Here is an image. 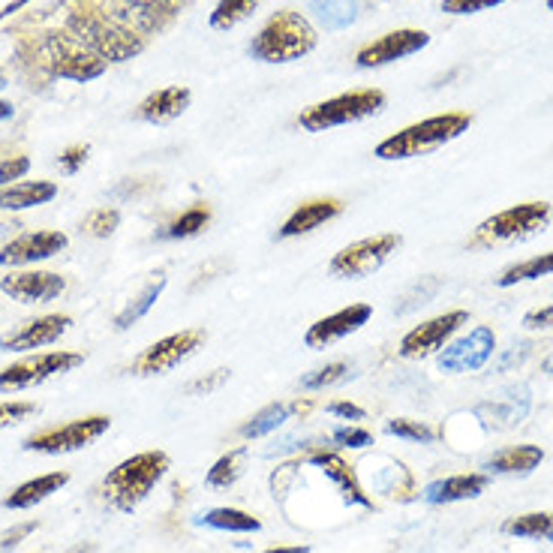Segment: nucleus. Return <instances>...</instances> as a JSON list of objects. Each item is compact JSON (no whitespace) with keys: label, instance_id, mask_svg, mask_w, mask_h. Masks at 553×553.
I'll list each match as a JSON object with an SVG mask.
<instances>
[{"label":"nucleus","instance_id":"nucleus-16","mask_svg":"<svg viewBox=\"0 0 553 553\" xmlns=\"http://www.w3.org/2000/svg\"><path fill=\"white\" fill-rule=\"evenodd\" d=\"M0 289L25 304H46V301H55L67 289V280L52 271H22V274H10L0 280Z\"/></svg>","mask_w":553,"mask_h":553},{"label":"nucleus","instance_id":"nucleus-14","mask_svg":"<svg viewBox=\"0 0 553 553\" xmlns=\"http://www.w3.org/2000/svg\"><path fill=\"white\" fill-rule=\"evenodd\" d=\"M430 43V37L424 31H391L385 37H379L376 43L364 46L358 52V67H385L391 61L409 58L415 52H421Z\"/></svg>","mask_w":553,"mask_h":553},{"label":"nucleus","instance_id":"nucleus-26","mask_svg":"<svg viewBox=\"0 0 553 553\" xmlns=\"http://www.w3.org/2000/svg\"><path fill=\"white\" fill-rule=\"evenodd\" d=\"M361 0H310V13L325 31H343L358 19Z\"/></svg>","mask_w":553,"mask_h":553},{"label":"nucleus","instance_id":"nucleus-2","mask_svg":"<svg viewBox=\"0 0 553 553\" xmlns=\"http://www.w3.org/2000/svg\"><path fill=\"white\" fill-rule=\"evenodd\" d=\"M472 118L466 112H448V115H436L427 121H418L400 133H394L391 139H385L376 148L379 160H412V157H424L448 142H454L457 136H463L469 130Z\"/></svg>","mask_w":553,"mask_h":553},{"label":"nucleus","instance_id":"nucleus-18","mask_svg":"<svg viewBox=\"0 0 553 553\" xmlns=\"http://www.w3.org/2000/svg\"><path fill=\"white\" fill-rule=\"evenodd\" d=\"M64 247H67L64 232H31L0 250V265H34V262L52 259Z\"/></svg>","mask_w":553,"mask_h":553},{"label":"nucleus","instance_id":"nucleus-53","mask_svg":"<svg viewBox=\"0 0 553 553\" xmlns=\"http://www.w3.org/2000/svg\"><path fill=\"white\" fill-rule=\"evenodd\" d=\"M547 7H550V10H553V0H547Z\"/></svg>","mask_w":553,"mask_h":553},{"label":"nucleus","instance_id":"nucleus-1","mask_svg":"<svg viewBox=\"0 0 553 553\" xmlns=\"http://www.w3.org/2000/svg\"><path fill=\"white\" fill-rule=\"evenodd\" d=\"M169 469L166 451H142L118 463L100 484V499L115 511H133Z\"/></svg>","mask_w":553,"mask_h":553},{"label":"nucleus","instance_id":"nucleus-40","mask_svg":"<svg viewBox=\"0 0 553 553\" xmlns=\"http://www.w3.org/2000/svg\"><path fill=\"white\" fill-rule=\"evenodd\" d=\"M499 4H505V0H442V10L451 16H472V13H481Z\"/></svg>","mask_w":553,"mask_h":553},{"label":"nucleus","instance_id":"nucleus-21","mask_svg":"<svg viewBox=\"0 0 553 553\" xmlns=\"http://www.w3.org/2000/svg\"><path fill=\"white\" fill-rule=\"evenodd\" d=\"M58 196V187L49 181H25L0 187V211H28L37 205H46Z\"/></svg>","mask_w":553,"mask_h":553},{"label":"nucleus","instance_id":"nucleus-43","mask_svg":"<svg viewBox=\"0 0 553 553\" xmlns=\"http://www.w3.org/2000/svg\"><path fill=\"white\" fill-rule=\"evenodd\" d=\"M31 169L28 157H10V160H0V187H10L13 181H19L25 172Z\"/></svg>","mask_w":553,"mask_h":553},{"label":"nucleus","instance_id":"nucleus-38","mask_svg":"<svg viewBox=\"0 0 553 553\" xmlns=\"http://www.w3.org/2000/svg\"><path fill=\"white\" fill-rule=\"evenodd\" d=\"M118 223H121V214H118L115 208H100V211H94V214L85 220V229H88L94 238H109V235L118 229Z\"/></svg>","mask_w":553,"mask_h":553},{"label":"nucleus","instance_id":"nucleus-19","mask_svg":"<svg viewBox=\"0 0 553 553\" xmlns=\"http://www.w3.org/2000/svg\"><path fill=\"white\" fill-rule=\"evenodd\" d=\"M307 463L316 466V469L340 490V496H343L346 502L373 508V499L364 493V487H361V481H358V475H355V466H349L340 454H334V451H316V454L307 457Z\"/></svg>","mask_w":553,"mask_h":553},{"label":"nucleus","instance_id":"nucleus-13","mask_svg":"<svg viewBox=\"0 0 553 553\" xmlns=\"http://www.w3.org/2000/svg\"><path fill=\"white\" fill-rule=\"evenodd\" d=\"M49 61L52 70L64 79H76V82H88L97 79L103 73V58H97L94 52H88L82 43L76 46L70 37H52L49 40Z\"/></svg>","mask_w":553,"mask_h":553},{"label":"nucleus","instance_id":"nucleus-5","mask_svg":"<svg viewBox=\"0 0 553 553\" xmlns=\"http://www.w3.org/2000/svg\"><path fill=\"white\" fill-rule=\"evenodd\" d=\"M70 34L76 43H82L88 52H94L103 61H124L142 49L133 28H124L106 16H97V13H73Z\"/></svg>","mask_w":553,"mask_h":553},{"label":"nucleus","instance_id":"nucleus-28","mask_svg":"<svg viewBox=\"0 0 553 553\" xmlns=\"http://www.w3.org/2000/svg\"><path fill=\"white\" fill-rule=\"evenodd\" d=\"M205 526L211 529H223V532H259L262 529V520L241 511V508H211L199 517Z\"/></svg>","mask_w":553,"mask_h":553},{"label":"nucleus","instance_id":"nucleus-48","mask_svg":"<svg viewBox=\"0 0 553 553\" xmlns=\"http://www.w3.org/2000/svg\"><path fill=\"white\" fill-rule=\"evenodd\" d=\"M328 412H331V415H340V418L364 421V409H358V406H355V403H349V400H337V403H331V406H328Z\"/></svg>","mask_w":553,"mask_h":553},{"label":"nucleus","instance_id":"nucleus-11","mask_svg":"<svg viewBox=\"0 0 553 553\" xmlns=\"http://www.w3.org/2000/svg\"><path fill=\"white\" fill-rule=\"evenodd\" d=\"M202 343H205V331H199V328L181 331V334H172V337H163V340H157L154 346H148V349L133 361V373H139V376L166 373V370L178 367L181 361H187Z\"/></svg>","mask_w":553,"mask_h":553},{"label":"nucleus","instance_id":"nucleus-8","mask_svg":"<svg viewBox=\"0 0 553 553\" xmlns=\"http://www.w3.org/2000/svg\"><path fill=\"white\" fill-rule=\"evenodd\" d=\"M397 247H400L397 235H376V238H364L358 244H349L331 259V274L334 277H349V280L370 277L373 271H379L385 265V259Z\"/></svg>","mask_w":553,"mask_h":553},{"label":"nucleus","instance_id":"nucleus-27","mask_svg":"<svg viewBox=\"0 0 553 553\" xmlns=\"http://www.w3.org/2000/svg\"><path fill=\"white\" fill-rule=\"evenodd\" d=\"M298 409H301L298 403H271V406L259 409V412L241 427V436H244V439H262V436L274 433L277 427H283V424L289 421V415L298 412Z\"/></svg>","mask_w":553,"mask_h":553},{"label":"nucleus","instance_id":"nucleus-6","mask_svg":"<svg viewBox=\"0 0 553 553\" xmlns=\"http://www.w3.org/2000/svg\"><path fill=\"white\" fill-rule=\"evenodd\" d=\"M385 106V94L382 91H352V94H340L334 100H325L319 106H310L307 112H301V127L310 133H322L331 127H343V124H355L361 118L376 115Z\"/></svg>","mask_w":553,"mask_h":553},{"label":"nucleus","instance_id":"nucleus-31","mask_svg":"<svg viewBox=\"0 0 553 553\" xmlns=\"http://www.w3.org/2000/svg\"><path fill=\"white\" fill-rule=\"evenodd\" d=\"M163 289H166V277H160V280H154V283H148L130 304H127V310H121L118 316H115V328L118 331H127L133 322H139L154 304H157V298L163 295Z\"/></svg>","mask_w":553,"mask_h":553},{"label":"nucleus","instance_id":"nucleus-12","mask_svg":"<svg viewBox=\"0 0 553 553\" xmlns=\"http://www.w3.org/2000/svg\"><path fill=\"white\" fill-rule=\"evenodd\" d=\"M466 319H469L466 310H451V313H445V316H436V319H430V322L412 328V331L400 340V355H403V358H427V355L439 352V349L454 337V331H457Z\"/></svg>","mask_w":553,"mask_h":553},{"label":"nucleus","instance_id":"nucleus-37","mask_svg":"<svg viewBox=\"0 0 553 553\" xmlns=\"http://www.w3.org/2000/svg\"><path fill=\"white\" fill-rule=\"evenodd\" d=\"M346 370H349V367H346L343 361H334V364H328V367H322V370L307 373V376L301 379V388H304V391H322V388L340 382V379L346 376Z\"/></svg>","mask_w":553,"mask_h":553},{"label":"nucleus","instance_id":"nucleus-24","mask_svg":"<svg viewBox=\"0 0 553 553\" xmlns=\"http://www.w3.org/2000/svg\"><path fill=\"white\" fill-rule=\"evenodd\" d=\"M67 481H70V472L40 475V478H34V481H28V484L16 487V490L4 499V505H7V508H13V511H19V508H31V505H37V502L49 499L52 493H58Z\"/></svg>","mask_w":553,"mask_h":553},{"label":"nucleus","instance_id":"nucleus-33","mask_svg":"<svg viewBox=\"0 0 553 553\" xmlns=\"http://www.w3.org/2000/svg\"><path fill=\"white\" fill-rule=\"evenodd\" d=\"M508 400H493V403H484L478 412H490L496 421H502V424H514V421H520L523 415H526V409H529V391L520 385V388H508Z\"/></svg>","mask_w":553,"mask_h":553},{"label":"nucleus","instance_id":"nucleus-17","mask_svg":"<svg viewBox=\"0 0 553 553\" xmlns=\"http://www.w3.org/2000/svg\"><path fill=\"white\" fill-rule=\"evenodd\" d=\"M370 316H373L370 304H352V307H346V310H337V313H331V316L319 319L316 325H310V331H307L304 343H307L310 349H325L328 343H334V340H343V337L355 334L361 325H367V322H370Z\"/></svg>","mask_w":553,"mask_h":553},{"label":"nucleus","instance_id":"nucleus-3","mask_svg":"<svg viewBox=\"0 0 553 553\" xmlns=\"http://www.w3.org/2000/svg\"><path fill=\"white\" fill-rule=\"evenodd\" d=\"M313 49H316V31L307 25V19L292 10H283L259 31V37L250 46V55L265 64H286V61L304 58Z\"/></svg>","mask_w":553,"mask_h":553},{"label":"nucleus","instance_id":"nucleus-15","mask_svg":"<svg viewBox=\"0 0 553 553\" xmlns=\"http://www.w3.org/2000/svg\"><path fill=\"white\" fill-rule=\"evenodd\" d=\"M73 325L70 316L52 313V316H40L34 322H25L19 331L0 334V349L4 352H28V349H40L49 346L55 340H61V334Z\"/></svg>","mask_w":553,"mask_h":553},{"label":"nucleus","instance_id":"nucleus-20","mask_svg":"<svg viewBox=\"0 0 553 553\" xmlns=\"http://www.w3.org/2000/svg\"><path fill=\"white\" fill-rule=\"evenodd\" d=\"M343 205L337 199H313V202H304L280 229V238H298V235H307L313 229H319L322 223L340 217Z\"/></svg>","mask_w":553,"mask_h":553},{"label":"nucleus","instance_id":"nucleus-30","mask_svg":"<svg viewBox=\"0 0 553 553\" xmlns=\"http://www.w3.org/2000/svg\"><path fill=\"white\" fill-rule=\"evenodd\" d=\"M547 274H553V250H550V253H541V256H535V259H526V262H520V265L505 268V271L496 277V286L508 289V286L526 283V280L547 277Z\"/></svg>","mask_w":553,"mask_h":553},{"label":"nucleus","instance_id":"nucleus-44","mask_svg":"<svg viewBox=\"0 0 553 553\" xmlns=\"http://www.w3.org/2000/svg\"><path fill=\"white\" fill-rule=\"evenodd\" d=\"M334 442L343 448H367L373 442V436L361 427H340V430H334Z\"/></svg>","mask_w":553,"mask_h":553},{"label":"nucleus","instance_id":"nucleus-35","mask_svg":"<svg viewBox=\"0 0 553 553\" xmlns=\"http://www.w3.org/2000/svg\"><path fill=\"white\" fill-rule=\"evenodd\" d=\"M241 472H244V451H229V454H223V457L211 466L208 484H211V487H232V484L241 478Z\"/></svg>","mask_w":553,"mask_h":553},{"label":"nucleus","instance_id":"nucleus-46","mask_svg":"<svg viewBox=\"0 0 553 553\" xmlns=\"http://www.w3.org/2000/svg\"><path fill=\"white\" fill-rule=\"evenodd\" d=\"M85 160H88V145H73V148H67V151L61 154V169H64L67 175H76V172L85 166Z\"/></svg>","mask_w":553,"mask_h":553},{"label":"nucleus","instance_id":"nucleus-9","mask_svg":"<svg viewBox=\"0 0 553 553\" xmlns=\"http://www.w3.org/2000/svg\"><path fill=\"white\" fill-rule=\"evenodd\" d=\"M493 349H496V334H493V328L478 325V328H472L469 334L457 337L454 343L442 346L436 364H439L442 373L481 370V367L493 358Z\"/></svg>","mask_w":553,"mask_h":553},{"label":"nucleus","instance_id":"nucleus-45","mask_svg":"<svg viewBox=\"0 0 553 553\" xmlns=\"http://www.w3.org/2000/svg\"><path fill=\"white\" fill-rule=\"evenodd\" d=\"M226 379H229V370L220 367V370H214V373H208V376L193 379V382L187 385V391H190V394H211V391H217Z\"/></svg>","mask_w":553,"mask_h":553},{"label":"nucleus","instance_id":"nucleus-39","mask_svg":"<svg viewBox=\"0 0 553 553\" xmlns=\"http://www.w3.org/2000/svg\"><path fill=\"white\" fill-rule=\"evenodd\" d=\"M385 430L391 436H400V439H412V442H430L433 439V430L418 424V421H406V418H394L385 424Z\"/></svg>","mask_w":553,"mask_h":553},{"label":"nucleus","instance_id":"nucleus-23","mask_svg":"<svg viewBox=\"0 0 553 553\" xmlns=\"http://www.w3.org/2000/svg\"><path fill=\"white\" fill-rule=\"evenodd\" d=\"M187 106H190V91L187 88H166V91L151 94L139 106V118L151 121V124H166V121L178 118Z\"/></svg>","mask_w":553,"mask_h":553},{"label":"nucleus","instance_id":"nucleus-34","mask_svg":"<svg viewBox=\"0 0 553 553\" xmlns=\"http://www.w3.org/2000/svg\"><path fill=\"white\" fill-rule=\"evenodd\" d=\"M259 4H262V0H220L217 10L211 13V25H214L217 31H229V28H235L238 22H244Z\"/></svg>","mask_w":553,"mask_h":553},{"label":"nucleus","instance_id":"nucleus-42","mask_svg":"<svg viewBox=\"0 0 553 553\" xmlns=\"http://www.w3.org/2000/svg\"><path fill=\"white\" fill-rule=\"evenodd\" d=\"M34 529H37V520H25V523L13 526V529H7V532H0V553H10L13 547H19Z\"/></svg>","mask_w":553,"mask_h":553},{"label":"nucleus","instance_id":"nucleus-7","mask_svg":"<svg viewBox=\"0 0 553 553\" xmlns=\"http://www.w3.org/2000/svg\"><path fill=\"white\" fill-rule=\"evenodd\" d=\"M109 415H88V418H76L70 424L61 427H46L34 436L25 439L28 451H43V454H67V451H79L85 445H91L94 439H100L109 430Z\"/></svg>","mask_w":553,"mask_h":553},{"label":"nucleus","instance_id":"nucleus-29","mask_svg":"<svg viewBox=\"0 0 553 553\" xmlns=\"http://www.w3.org/2000/svg\"><path fill=\"white\" fill-rule=\"evenodd\" d=\"M502 532L517 535V538H553V511H532L520 517H508L502 523Z\"/></svg>","mask_w":553,"mask_h":553},{"label":"nucleus","instance_id":"nucleus-52","mask_svg":"<svg viewBox=\"0 0 553 553\" xmlns=\"http://www.w3.org/2000/svg\"><path fill=\"white\" fill-rule=\"evenodd\" d=\"M4 88H7V76H4V73H0V91H4Z\"/></svg>","mask_w":553,"mask_h":553},{"label":"nucleus","instance_id":"nucleus-4","mask_svg":"<svg viewBox=\"0 0 553 553\" xmlns=\"http://www.w3.org/2000/svg\"><path fill=\"white\" fill-rule=\"evenodd\" d=\"M547 223H550L547 202H523V205H514L508 211L487 217L475 229V235L469 238V247L481 250V247H502V244H514V241H526V238L538 235Z\"/></svg>","mask_w":553,"mask_h":553},{"label":"nucleus","instance_id":"nucleus-50","mask_svg":"<svg viewBox=\"0 0 553 553\" xmlns=\"http://www.w3.org/2000/svg\"><path fill=\"white\" fill-rule=\"evenodd\" d=\"M67 553H97V544H94V541H82V544L70 547Z\"/></svg>","mask_w":553,"mask_h":553},{"label":"nucleus","instance_id":"nucleus-36","mask_svg":"<svg viewBox=\"0 0 553 553\" xmlns=\"http://www.w3.org/2000/svg\"><path fill=\"white\" fill-rule=\"evenodd\" d=\"M439 286H442V283H439L436 277H421V283H415V286L400 298L403 304H397L394 310L403 316V313H412V310H415V307H421V304H430V301H433V295L439 292Z\"/></svg>","mask_w":553,"mask_h":553},{"label":"nucleus","instance_id":"nucleus-32","mask_svg":"<svg viewBox=\"0 0 553 553\" xmlns=\"http://www.w3.org/2000/svg\"><path fill=\"white\" fill-rule=\"evenodd\" d=\"M208 223H211V208H208V205H193L190 211H184L181 217H175V220L163 229V238H169V241L193 238V235H199Z\"/></svg>","mask_w":553,"mask_h":553},{"label":"nucleus","instance_id":"nucleus-25","mask_svg":"<svg viewBox=\"0 0 553 553\" xmlns=\"http://www.w3.org/2000/svg\"><path fill=\"white\" fill-rule=\"evenodd\" d=\"M541 460H544V451L538 445H514V448L493 454L484 463V469L499 472V475H523V472H532Z\"/></svg>","mask_w":553,"mask_h":553},{"label":"nucleus","instance_id":"nucleus-49","mask_svg":"<svg viewBox=\"0 0 553 553\" xmlns=\"http://www.w3.org/2000/svg\"><path fill=\"white\" fill-rule=\"evenodd\" d=\"M262 553H310V547L307 544H292V547H268Z\"/></svg>","mask_w":553,"mask_h":553},{"label":"nucleus","instance_id":"nucleus-22","mask_svg":"<svg viewBox=\"0 0 553 553\" xmlns=\"http://www.w3.org/2000/svg\"><path fill=\"white\" fill-rule=\"evenodd\" d=\"M487 487V475H451L445 481H433L427 490H424V499L433 502V505H442V502H460V499H475L478 493H484Z\"/></svg>","mask_w":553,"mask_h":553},{"label":"nucleus","instance_id":"nucleus-47","mask_svg":"<svg viewBox=\"0 0 553 553\" xmlns=\"http://www.w3.org/2000/svg\"><path fill=\"white\" fill-rule=\"evenodd\" d=\"M523 325L526 328H553V307H541V310H532L523 316Z\"/></svg>","mask_w":553,"mask_h":553},{"label":"nucleus","instance_id":"nucleus-10","mask_svg":"<svg viewBox=\"0 0 553 553\" xmlns=\"http://www.w3.org/2000/svg\"><path fill=\"white\" fill-rule=\"evenodd\" d=\"M82 361H85V355H79V352H46L37 358H25V361H19L0 373V391H22V388L40 385L58 373L79 367Z\"/></svg>","mask_w":553,"mask_h":553},{"label":"nucleus","instance_id":"nucleus-51","mask_svg":"<svg viewBox=\"0 0 553 553\" xmlns=\"http://www.w3.org/2000/svg\"><path fill=\"white\" fill-rule=\"evenodd\" d=\"M13 112H16V109H13L10 103H0V121H7V118H13Z\"/></svg>","mask_w":553,"mask_h":553},{"label":"nucleus","instance_id":"nucleus-41","mask_svg":"<svg viewBox=\"0 0 553 553\" xmlns=\"http://www.w3.org/2000/svg\"><path fill=\"white\" fill-rule=\"evenodd\" d=\"M37 406L34 403H22V400H10V403H0V427H10L28 415H34Z\"/></svg>","mask_w":553,"mask_h":553}]
</instances>
